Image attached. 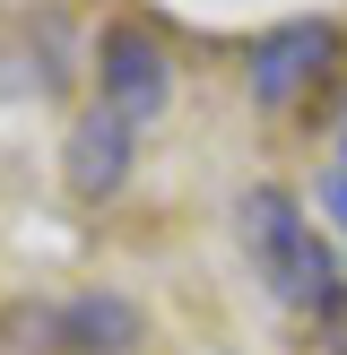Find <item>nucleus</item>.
<instances>
[{"instance_id": "obj_7", "label": "nucleus", "mask_w": 347, "mask_h": 355, "mask_svg": "<svg viewBox=\"0 0 347 355\" xmlns=\"http://www.w3.org/2000/svg\"><path fill=\"white\" fill-rule=\"evenodd\" d=\"M339 173H347V121H339Z\"/></svg>"}, {"instance_id": "obj_3", "label": "nucleus", "mask_w": 347, "mask_h": 355, "mask_svg": "<svg viewBox=\"0 0 347 355\" xmlns=\"http://www.w3.org/2000/svg\"><path fill=\"white\" fill-rule=\"evenodd\" d=\"M339 61V26L330 17H278V26H260L252 44H243V87H252V104H295L321 69Z\"/></svg>"}, {"instance_id": "obj_5", "label": "nucleus", "mask_w": 347, "mask_h": 355, "mask_svg": "<svg viewBox=\"0 0 347 355\" xmlns=\"http://www.w3.org/2000/svg\"><path fill=\"white\" fill-rule=\"evenodd\" d=\"M139 347H148V312L130 295L96 286L61 304V355H139Z\"/></svg>"}, {"instance_id": "obj_1", "label": "nucleus", "mask_w": 347, "mask_h": 355, "mask_svg": "<svg viewBox=\"0 0 347 355\" xmlns=\"http://www.w3.org/2000/svg\"><path fill=\"white\" fill-rule=\"evenodd\" d=\"M235 234H243V252H252V269L269 277L278 304L312 312V321H321L330 304H347V286H339V252L312 234V217H304L278 182H252V191L235 200Z\"/></svg>"}, {"instance_id": "obj_4", "label": "nucleus", "mask_w": 347, "mask_h": 355, "mask_svg": "<svg viewBox=\"0 0 347 355\" xmlns=\"http://www.w3.org/2000/svg\"><path fill=\"white\" fill-rule=\"evenodd\" d=\"M130 165H139V121L87 104V113L69 121V139H61V182H69V200L104 208L121 182H130Z\"/></svg>"}, {"instance_id": "obj_2", "label": "nucleus", "mask_w": 347, "mask_h": 355, "mask_svg": "<svg viewBox=\"0 0 347 355\" xmlns=\"http://www.w3.org/2000/svg\"><path fill=\"white\" fill-rule=\"evenodd\" d=\"M96 104L121 113V121H156L174 104V52L156 44V26L113 17V26L96 35Z\"/></svg>"}, {"instance_id": "obj_6", "label": "nucleus", "mask_w": 347, "mask_h": 355, "mask_svg": "<svg viewBox=\"0 0 347 355\" xmlns=\"http://www.w3.org/2000/svg\"><path fill=\"white\" fill-rule=\"evenodd\" d=\"M312 200H321V208H330V225L347 234V173H339V165H330L321 182H312Z\"/></svg>"}]
</instances>
